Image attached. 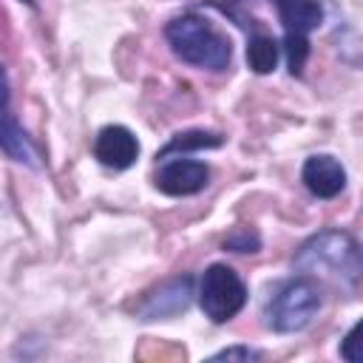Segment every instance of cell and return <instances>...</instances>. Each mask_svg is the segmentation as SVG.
Listing matches in <instances>:
<instances>
[{
	"label": "cell",
	"mask_w": 363,
	"mask_h": 363,
	"mask_svg": "<svg viewBox=\"0 0 363 363\" xmlns=\"http://www.w3.org/2000/svg\"><path fill=\"white\" fill-rule=\"evenodd\" d=\"M164 37L173 48V54L196 68L207 71H224L230 65L233 48L224 34H218L201 14H182L173 17L164 28Z\"/></svg>",
	"instance_id": "2"
},
{
	"label": "cell",
	"mask_w": 363,
	"mask_h": 363,
	"mask_svg": "<svg viewBox=\"0 0 363 363\" xmlns=\"http://www.w3.org/2000/svg\"><path fill=\"white\" fill-rule=\"evenodd\" d=\"M258 244H261L258 235L250 233V230H235V233L224 241V247H230V250H235V252H255Z\"/></svg>",
	"instance_id": "14"
},
{
	"label": "cell",
	"mask_w": 363,
	"mask_h": 363,
	"mask_svg": "<svg viewBox=\"0 0 363 363\" xmlns=\"http://www.w3.org/2000/svg\"><path fill=\"white\" fill-rule=\"evenodd\" d=\"M286 62H289V71L292 74H301L303 71V62L309 57V40L306 37H295V34H286Z\"/></svg>",
	"instance_id": "13"
},
{
	"label": "cell",
	"mask_w": 363,
	"mask_h": 363,
	"mask_svg": "<svg viewBox=\"0 0 363 363\" xmlns=\"http://www.w3.org/2000/svg\"><path fill=\"white\" fill-rule=\"evenodd\" d=\"M26 3H31V0H26Z\"/></svg>",
	"instance_id": "17"
},
{
	"label": "cell",
	"mask_w": 363,
	"mask_h": 363,
	"mask_svg": "<svg viewBox=\"0 0 363 363\" xmlns=\"http://www.w3.org/2000/svg\"><path fill=\"white\" fill-rule=\"evenodd\" d=\"M292 267L318 284H332L340 289H354L363 272L357 241L340 230H323L303 241L292 258Z\"/></svg>",
	"instance_id": "1"
},
{
	"label": "cell",
	"mask_w": 363,
	"mask_h": 363,
	"mask_svg": "<svg viewBox=\"0 0 363 363\" xmlns=\"http://www.w3.org/2000/svg\"><path fill=\"white\" fill-rule=\"evenodd\" d=\"M190 298H193V278L190 275H182V278H170L164 281L162 286H156L153 292H147L139 303V315L142 320H156V318H170V315H179L190 306Z\"/></svg>",
	"instance_id": "5"
},
{
	"label": "cell",
	"mask_w": 363,
	"mask_h": 363,
	"mask_svg": "<svg viewBox=\"0 0 363 363\" xmlns=\"http://www.w3.org/2000/svg\"><path fill=\"white\" fill-rule=\"evenodd\" d=\"M354 346H357V326L346 335V340H343V346H340V357H346L349 363H360V360H363V352H357Z\"/></svg>",
	"instance_id": "16"
},
{
	"label": "cell",
	"mask_w": 363,
	"mask_h": 363,
	"mask_svg": "<svg viewBox=\"0 0 363 363\" xmlns=\"http://www.w3.org/2000/svg\"><path fill=\"white\" fill-rule=\"evenodd\" d=\"M94 156L105 164V167H113V170H125L136 162L139 156V142L136 136L125 128V125H108L96 133V142H94Z\"/></svg>",
	"instance_id": "7"
},
{
	"label": "cell",
	"mask_w": 363,
	"mask_h": 363,
	"mask_svg": "<svg viewBox=\"0 0 363 363\" xmlns=\"http://www.w3.org/2000/svg\"><path fill=\"white\" fill-rule=\"evenodd\" d=\"M247 62L255 74H269L278 62V43L267 34H255L247 45Z\"/></svg>",
	"instance_id": "11"
},
{
	"label": "cell",
	"mask_w": 363,
	"mask_h": 363,
	"mask_svg": "<svg viewBox=\"0 0 363 363\" xmlns=\"http://www.w3.org/2000/svg\"><path fill=\"white\" fill-rule=\"evenodd\" d=\"M199 303H201V312L213 323H224L244 309L247 286L233 267L213 264L204 269V275L199 281Z\"/></svg>",
	"instance_id": "4"
},
{
	"label": "cell",
	"mask_w": 363,
	"mask_h": 363,
	"mask_svg": "<svg viewBox=\"0 0 363 363\" xmlns=\"http://www.w3.org/2000/svg\"><path fill=\"white\" fill-rule=\"evenodd\" d=\"M210 182V170L196 159H173L156 173V187L167 196H193L204 190Z\"/></svg>",
	"instance_id": "6"
},
{
	"label": "cell",
	"mask_w": 363,
	"mask_h": 363,
	"mask_svg": "<svg viewBox=\"0 0 363 363\" xmlns=\"http://www.w3.org/2000/svg\"><path fill=\"white\" fill-rule=\"evenodd\" d=\"M255 357H261V352L247 349V346H235V349H224L213 354V360H255Z\"/></svg>",
	"instance_id": "15"
},
{
	"label": "cell",
	"mask_w": 363,
	"mask_h": 363,
	"mask_svg": "<svg viewBox=\"0 0 363 363\" xmlns=\"http://www.w3.org/2000/svg\"><path fill=\"white\" fill-rule=\"evenodd\" d=\"M320 309V284L298 275L278 284L264 303V323L272 332H301L312 323Z\"/></svg>",
	"instance_id": "3"
},
{
	"label": "cell",
	"mask_w": 363,
	"mask_h": 363,
	"mask_svg": "<svg viewBox=\"0 0 363 363\" xmlns=\"http://www.w3.org/2000/svg\"><path fill=\"white\" fill-rule=\"evenodd\" d=\"M301 179L306 184V190L318 199H335L343 187H346V170L343 164L329 156V153H318V156H309L303 162V170H301Z\"/></svg>",
	"instance_id": "9"
},
{
	"label": "cell",
	"mask_w": 363,
	"mask_h": 363,
	"mask_svg": "<svg viewBox=\"0 0 363 363\" xmlns=\"http://www.w3.org/2000/svg\"><path fill=\"white\" fill-rule=\"evenodd\" d=\"M272 3L278 9V17H281L286 34L306 37L323 20V9L318 0H272Z\"/></svg>",
	"instance_id": "10"
},
{
	"label": "cell",
	"mask_w": 363,
	"mask_h": 363,
	"mask_svg": "<svg viewBox=\"0 0 363 363\" xmlns=\"http://www.w3.org/2000/svg\"><path fill=\"white\" fill-rule=\"evenodd\" d=\"M0 150H6L14 162L37 164V150L9 108V79L3 68H0Z\"/></svg>",
	"instance_id": "8"
},
{
	"label": "cell",
	"mask_w": 363,
	"mask_h": 363,
	"mask_svg": "<svg viewBox=\"0 0 363 363\" xmlns=\"http://www.w3.org/2000/svg\"><path fill=\"white\" fill-rule=\"evenodd\" d=\"M218 145H221V136L218 133H210V130H187V133H179L159 156L167 159L176 150H199V147H218Z\"/></svg>",
	"instance_id": "12"
}]
</instances>
